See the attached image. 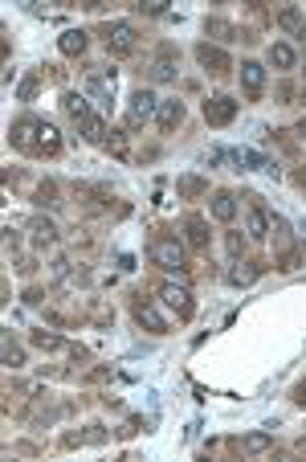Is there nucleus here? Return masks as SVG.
Listing matches in <instances>:
<instances>
[{
  "label": "nucleus",
  "mask_w": 306,
  "mask_h": 462,
  "mask_svg": "<svg viewBox=\"0 0 306 462\" xmlns=\"http://www.w3.org/2000/svg\"><path fill=\"white\" fill-rule=\"evenodd\" d=\"M151 262L163 266V270H172V274H188L192 266H188V249L180 246L176 237H155L151 242Z\"/></svg>",
  "instance_id": "nucleus-1"
},
{
  "label": "nucleus",
  "mask_w": 306,
  "mask_h": 462,
  "mask_svg": "<svg viewBox=\"0 0 306 462\" xmlns=\"http://www.w3.org/2000/svg\"><path fill=\"white\" fill-rule=\"evenodd\" d=\"M41 123H45V119H37V115H21V119H16L13 127H9V139H13V148L41 156Z\"/></svg>",
  "instance_id": "nucleus-2"
},
{
  "label": "nucleus",
  "mask_w": 306,
  "mask_h": 462,
  "mask_svg": "<svg viewBox=\"0 0 306 462\" xmlns=\"http://www.w3.org/2000/svg\"><path fill=\"white\" fill-rule=\"evenodd\" d=\"M155 115H160V99H155L151 90H135V95H131V102H127V115H123V119H127L131 131H139V127H147Z\"/></svg>",
  "instance_id": "nucleus-3"
},
{
  "label": "nucleus",
  "mask_w": 306,
  "mask_h": 462,
  "mask_svg": "<svg viewBox=\"0 0 306 462\" xmlns=\"http://www.w3.org/2000/svg\"><path fill=\"white\" fill-rule=\"evenodd\" d=\"M102 41H106V50L114 58H127V53H135V25L131 21H106L102 25Z\"/></svg>",
  "instance_id": "nucleus-4"
},
{
  "label": "nucleus",
  "mask_w": 306,
  "mask_h": 462,
  "mask_svg": "<svg viewBox=\"0 0 306 462\" xmlns=\"http://www.w3.org/2000/svg\"><path fill=\"white\" fill-rule=\"evenodd\" d=\"M237 102L229 99V95H212V99H204V123L209 127H229L233 119H237Z\"/></svg>",
  "instance_id": "nucleus-5"
},
{
  "label": "nucleus",
  "mask_w": 306,
  "mask_h": 462,
  "mask_svg": "<svg viewBox=\"0 0 306 462\" xmlns=\"http://www.w3.org/2000/svg\"><path fill=\"white\" fill-rule=\"evenodd\" d=\"M131 315H135V323H139V328H147L151 335H168V319L155 311V303H151V299L139 295L135 303H131Z\"/></svg>",
  "instance_id": "nucleus-6"
},
{
  "label": "nucleus",
  "mask_w": 306,
  "mask_h": 462,
  "mask_svg": "<svg viewBox=\"0 0 306 462\" xmlns=\"http://www.w3.org/2000/svg\"><path fill=\"white\" fill-rule=\"evenodd\" d=\"M160 299L180 315V319H188V315H192V291H188L184 282H160Z\"/></svg>",
  "instance_id": "nucleus-7"
},
{
  "label": "nucleus",
  "mask_w": 306,
  "mask_h": 462,
  "mask_svg": "<svg viewBox=\"0 0 306 462\" xmlns=\"http://www.w3.org/2000/svg\"><path fill=\"white\" fill-rule=\"evenodd\" d=\"M196 62H200V66L209 70V74H217V78L233 70V58H229L225 50H217V45H209V41H200V45H196Z\"/></svg>",
  "instance_id": "nucleus-8"
},
{
  "label": "nucleus",
  "mask_w": 306,
  "mask_h": 462,
  "mask_svg": "<svg viewBox=\"0 0 306 462\" xmlns=\"http://www.w3.org/2000/svg\"><path fill=\"white\" fill-rule=\"evenodd\" d=\"M184 237H188V246H192V249H200V254H204V249H209V242H212L209 221H204V217H188V221H184Z\"/></svg>",
  "instance_id": "nucleus-9"
},
{
  "label": "nucleus",
  "mask_w": 306,
  "mask_h": 462,
  "mask_svg": "<svg viewBox=\"0 0 306 462\" xmlns=\"http://www.w3.org/2000/svg\"><path fill=\"white\" fill-rule=\"evenodd\" d=\"M241 86L245 99H261V86H266V70L258 62H241Z\"/></svg>",
  "instance_id": "nucleus-10"
},
{
  "label": "nucleus",
  "mask_w": 306,
  "mask_h": 462,
  "mask_svg": "<svg viewBox=\"0 0 306 462\" xmlns=\"http://www.w3.org/2000/svg\"><path fill=\"white\" fill-rule=\"evenodd\" d=\"M180 123H184V102H180V99H163L160 102V131L172 135Z\"/></svg>",
  "instance_id": "nucleus-11"
},
{
  "label": "nucleus",
  "mask_w": 306,
  "mask_h": 462,
  "mask_svg": "<svg viewBox=\"0 0 306 462\" xmlns=\"http://www.w3.org/2000/svg\"><path fill=\"white\" fill-rule=\"evenodd\" d=\"M266 58H270V66H274V70H294V66H298V50H294L290 41H274Z\"/></svg>",
  "instance_id": "nucleus-12"
},
{
  "label": "nucleus",
  "mask_w": 306,
  "mask_h": 462,
  "mask_svg": "<svg viewBox=\"0 0 306 462\" xmlns=\"http://www.w3.org/2000/svg\"><path fill=\"white\" fill-rule=\"evenodd\" d=\"M62 107H65V115L74 119V123H86V119H90V99H86V95H78V90H65Z\"/></svg>",
  "instance_id": "nucleus-13"
},
{
  "label": "nucleus",
  "mask_w": 306,
  "mask_h": 462,
  "mask_svg": "<svg viewBox=\"0 0 306 462\" xmlns=\"http://www.w3.org/2000/svg\"><path fill=\"white\" fill-rule=\"evenodd\" d=\"M86 86H90V95H94V99H111L114 70H90V74H86Z\"/></svg>",
  "instance_id": "nucleus-14"
},
{
  "label": "nucleus",
  "mask_w": 306,
  "mask_h": 462,
  "mask_svg": "<svg viewBox=\"0 0 306 462\" xmlns=\"http://www.w3.org/2000/svg\"><path fill=\"white\" fill-rule=\"evenodd\" d=\"M86 41H90V37L82 33V29H65L58 45H62V53H65V58H78V53H86Z\"/></svg>",
  "instance_id": "nucleus-15"
},
{
  "label": "nucleus",
  "mask_w": 306,
  "mask_h": 462,
  "mask_svg": "<svg viewBox=\"0 0 306 462\" xmlns=\"http://www.w3.org/2000/svg\"><path fill=\"white\" fill-rule=\"evenodd\" d=\"M151 74H155V78H163V82H168V78H176V50H172V45H163V50H160V58H155Z\"/></svg>",
  "instance_id": "nucleus-16"
},
{
  "label": "nucleus",
  "mask_w": 306,
  "mask_h": 462,
  "mask_svg": "<svg viewBox=\"0 0 306 462\" xmlns=\"http://www.w3.org/2000/svg\"><path fill=\"white\" fill-rule=\"evenodd\" d=\"M176 193L180 197H204V193H209V181H204V176H192V172H188V176H180L176 181Z\"/></svg>",
  "instance_id": "nucleus-17"
},
{
  "label": "nucleus",
  "mask_w": 306,
  "mask_h": 462,
  "mask_svg": "<svg viewBox=\"0 0 306 462\" xmlns=\"http://www.w3.org/2000/svg\"><path fill=\"white\" fill-rule=\"evenodd\" d=\"M212 217H217V221H233V217H237L233 193H225V188H221V193H212Z\"/></svg>",
  "instance_id": "nucleus-18"
},
{
  "label": "nucleus",
  "mask_w": 306,
  "mask_h": 462,
  "mask_svg": "<svg viewBox=\"0 0 306 462\" xmlns=\"http://www.w3.org/2000/svg\"><path fill=\"white\" fill-rule=\"evenodd\" d=\"M249 237H270V217H266V209H261L258 200L249 205Z\"/></svg>",
  "instance_id": "nucleus-19"
},
{
  "label": "nucleus",
  "mask_w": 306,
  "mask_h": 462,
  "mask_svg": "<svg viewBox=\"0 0 306 462\" xmlns=\"http://www.w3.org/2000/svg\"><path fill=\"white\" fill-rule=\"evenodd\" d=\"M241 450L245 454H266V450H274V434H245Z\"/></svg>",
  "instance_id": "nucleus-20"
},
{
  "label": "nucleus",
  "mask_w": 306,
  "mask_h": 462,
  "mask_svg": "<svg viewBox=\"0 0 306 462\" xmlns=\"http://www.w3.org/2000/svg\"><path fill=\"white\" fill-rule=\"evenodd\" d=\"M82 131H86V139H90V144H106V123H102L98 115L86 119V123H82Z\"/></svg>",
  "instance_id": "nucleus-21"
},
{
  "label": "nucleus",
  "mask_w": 306,
  "mask_h": 462,
  "mask_svg": "<svg viewBox=\"0 0 306 462\" xmlns=\"http://www.w3.org/2000/svg\"><path fill=\"white\" fill-rule=\"evenodd\" d=\"M4 364H9V368H21V364H25V352L13 344V335H4Z\"/></svg>",
  "instance_id": "nucleus-22"
},
{
  "label": "nucleus",
  "mask_w": 306,
  "mask_h": 462,
  "mask_svg": "<svg viewBox=\"0 0 306 462\" xmlns=\"http://www.w3.org/2000/svg\"><path fill=\"white\" fill-rule=\"evenodd\" d=\"M278 25L298 33V29H302V13H298V9H282V13H278Z\"/></svg>",
  "instance_id": "nucleus-23"
},
{
  "label": "nucleus",
  "mask_w": 306,
  "mask_h": 462,
  "mask_svg": "<svg viewBox=\"0 0 306 462\" xmlns=\"http://www.w3.org/2000/svg\"><path fill=\"white\" fill-rule=\"evenodd\" d=\"M204 33H212V37H225V41H229V37L237 33V29H233L229 21H217V17H212V21H204Z\"/></svg>",
  "instance_id": "nucleus-24"
},
{
  "label": "nucleus",
  "mask_w": 306,
  "mask_h": 462,
  "mask_svg": "<svg viewBox=\"0 0 306 462\" xmlns=\"http://www.w3.org/2000/svg\"><path fill=\"white\" fill-rule=\"evenodd\" d=\"M33 233H37V237H41V242H53V225H49V221H33Z\"/></svg>",
  "instance_id": "nucleus-25"
},
{
  "label": "nucleus",
  "mask_w": 306,
  "mask_h": 462,
  "mask_svg": "<svg viewBox=\"0 0 306 462\" xmlns=\"http://www.w3.org/2000/svg\"><path fill=\"white\" fill-rule=\"evenodd\" d=\"M258 279V270H233L229 274V282H237V286H245V282H253Z\"/></svg>",
  "instance_id": "nucleus-26"
},
{
  "label": "nucleus",
  "mask_w": 306,
  "mask_h": 462,
  "mask_svg": "<svg viewBox=\"0 0 306 462\" xmlns=\"http://www.w3.org/2000/svg\"><path fill=\"white\" fill-rule=\"evenodd\" d=\"M33 344H37V348H58L62 340H58V335H45V331H37V335H33Z\"/></svg>",
  "instance_id": "nucleus-27"
},
{
  "label": "nucleus",
  "mask_w": 306,
  "mask_h": 462,
  "mask_svg": "<svg viewBox=\"0 0 306 462\" xmlns=\"http://www.w3.org/2000/svg\"><path fill=\"white\" fill-rule=\"evenodd\" d=\"M33 95H37V78H25V82H21V99L29 102Z\"/></svg>",
  "instance_id": "nucleus-28"
},
{
  "label": "nucleus",
  "mask_w": 306,
  "mask_h": 462,
  "mask_svg": "<svg viewBox=\"0 0 306 462\" xmlns=\"http://www.w3.org/2000/svg\"><path fill=\"white\" fill-rule=\"evenodd\" d=\"M163 4H168V0H147V4H139V9H143V13H151V17H160Z\"/></svg>",
  "instance_id": "nucleus-29"
},
{
  "label": "nucleus",
  "mask_w": 306,
  "mask_h": 462,
  "mask_svg": "<svg viewBox=\"0 0 306 462\" xmlns=\"http://www.w3.org/2000/svg\"><path fill=\"white\" fill-rule=\"evenodd\" d=\"M245 249V237H237V233H233V237H229V254H241Z\"/></svg>",
  "instance_id": "nucleus-30"
},
{
  "label": "nucleus",
  "mask_w": 306,
  "mask_h": 462,
  "mask_svg": "<svg viewBox=\"0 0 306 462\" xmlns=\"http://www.w3.org/2000/svg\"><path fill=\"white\" fill-rule=\"evenodd\" d=\"M298 99L306 102V74H302V82H298Z\"/></svg>",
  "instance_id": "nucleus-31"
},
{
  "label": "nucleus",
  "mask_w": 306,
  "mask_h": 462,
  "mask_svg": "<svg viewBox=\"0 0 306 462\" xmlns=\"http://www.w3.org/2000/svg\"><path fill=\"white\" fill-rule=\"evenodd\" d=\"M298 41H302V45H306V25H302V29H298Z\"/></svg>",
  "instance_id": "nucleus-32"
}]
</instances>
